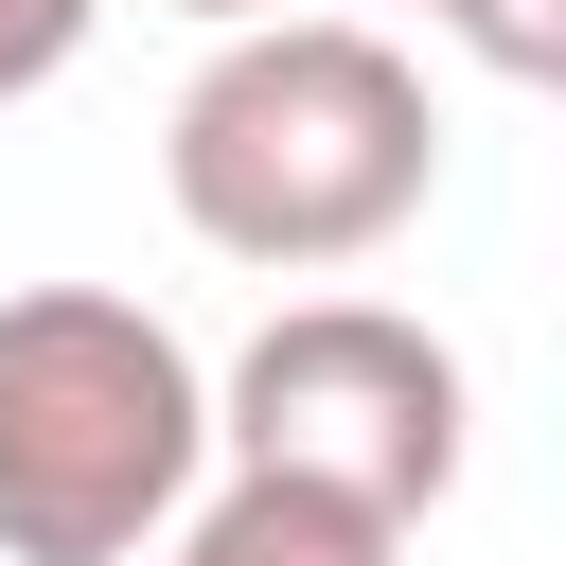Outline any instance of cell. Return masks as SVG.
<instances>
[{
  "label": "cell",
  "instance_id": "6da1fadb",
  "mask_svg": "<svg viewBox=\"0 0 566 566\" xmlns=\"http://www.w3.org/2000/svg\"><path fill=\"white\" fill-rule=\"evenodd\" d=\"M159 195H177L195 248H230L265 283L371 265L442 195L424 53L371 35V18H230L212 71L177 88V124H159Z\"/></svg>",
  "mask_w": 566,
  "mask_h": 566
},
{
  "label": "cell",
  "instance_id": "7a4b0ae2",
  "mask_svg": "<svg viewBox=\"0 0 566 566\" xmlns=\"http://www.w3.org/2000/svg\"><path fill=\"white\" fill-rule=\"evenodd\" d=\"M212 478V371L124 283L0 301V566H142Z\"/></svg>",
  "mask_w": 566,
  "mask_h": 566
},
{
  "label": "cell",
  "instance_id": "3957f363",
  "mask_svg": "<svg viewBox=\"0 0 566 566\" xmlns=\"http://www.w3.org/2000/svg\"><path fill=\"white\" fill-rule=\"evenodd\" d=\"M460 442H478V389L389 301H283L212 371V460L230 478H301V495H336L371 531H424L460 495Z\"/></svg>",
  "mask_w": 566,
  "mask_h": 566
},
{
  "label": "cell",
  "instance_id": "277c9868",
  "mask_svg": "<svg viewBox=\"0 0 566 566\" xmlns=\"http://www.w3.org/2000/svg\"><path fill=\"white\" fill-rule=\"evenodd\" d=\"M142 566H407V531H371V513H336L301 478H195V513Z\"/></svg>",
  "mask_w": 566,
  "mask_h": 566
},
{
  "label": "cell",
  "instance_id": "5b68a950",
  "mask_svg": "<svg viewBox=\"0 0 566 566\" xmlns=\"http://www.w3.org/2000/svg\"><path fill=\"white\" fill-rule=\"evenodd\" d=\"M407 18H424V35H460L495 88H548V71H566V0H407Z\"/></svg>",
  "mask_w": 566,
  "mask_h": 566
},
{
  "label": "cell",
  "instance_id": "8992f818",
  "mask_svg": "<svg viewBox=\"0 0 566 566\" xmlns=\"http://www.w3.org/2000/svg\"><path fill=\"white\" fill-rule=\"evenodd\" d=\"M88 18H106V0H0V106H35V88L88 53Z\"/></svg>",
  "mask_w": 566,
  "mask_h": 566
},
{
  "label": "cell",
  "instance_id": "52a82bcc",
  "mask_svg": "<svg viewBox=\"0 0 566 566\" xmlns=\"http://www.w3.org/2000/svg\"><path fill=\"white\" fill-rule=\"evenodd\" d=\"M159 18H195V35H230V18H283V0H159Z\"/></svg>",
  "mask_w": 566,
  "mask_h": 566
}]
</instances>
